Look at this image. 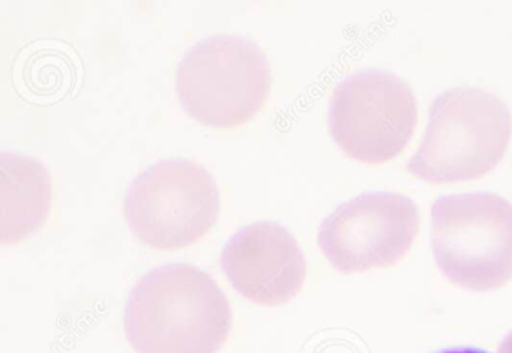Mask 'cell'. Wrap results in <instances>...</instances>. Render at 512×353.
Wrapping results in <instances>:
<instances>
[{"mask_svg":"<svg viewBox=\"0 0 512 353\" xmlns=\"http://www.w3.org/2000/svg\"><path fill=\"white\" fill-rule=\"evenodd\" d=\"M232 328L226 293L190 263L146 272L125 305V334L137 353H215Z\"/></svg>","mask_w":512,"mask_h":353,"instance_id":"obj_1","label":"cell"},{"mask_svg":"<svg viewBox=\"0 0 512 353\" xmlns=\"http://www.w3.org/2000/svg\"><path fill=\"white\" fill-rule=\"evenodd\" d=\"M511 133V110L499 95L475 86L448 89L431 103L407 170L428 184L481 178L502 160Z\"/></svg>","mask_w":512,"mask_h":353,"instance_id":"obj_2","label":"cell"},{"mask_svg":"<svg viewBox=\"0 0 512 353\" xmlns=\"http://www.w3.org/2000/svg\"><path fill=\"white\" fill-rule=\"evenodd\" d=\"M272 71L262 47L238 35H212L187 50L176 70V94L200 124L233 128L250 122L271 95Z\"/></svg>","mask_w":512,"mask_h":353,"instance_id":"obj_3","label":"cell"},{"mask_svg":"<svg viewBox=\"0 0 512 353\" xmlns=\"http://www.w3.org/2000/svg\"><path fill=\"white\" fill-rule=\"evenodd\" d=\"M431 248L461 289L490 292L512 280V203L496 193L439 197L431 206Z\"/></svg>","mask_w":512,"mask_h":353,"instance_id":"obj_4","label":"cell"},{"mask_svg":"<svg viewBox=\"0 0 512 353\" xmlns=\"http://www.w3.org/2000/svg\"><path fill=\"white\" fill-rule=\"evenodd\" d=\"M221 194L214 176L191 160L158 161L128 185L124 212L134 235L157 250L199 241L217 223Z\"/></svg>","mask_w":512,"mask_h":353,"instance_id":"obj_5","label":"cell"},{"mask_svg":"<svg viewBox=\"0 0 512 353\" xmlns=\"http://www.w3.org/2000/svg\"><path fill=\"white\" fill-rule=\"evenodd\" d=\"M418 118V98L406 80L391 71L365 68L335 86L328 128L350 158L377 166L404 151Z\"/></svg>","mask_w":512,"mask_h":353,"instance_id":"obj_6","label":"cell"},{"mask_svg":"<svg viewBox=\"0 0 512 353\" xmlns=\"http://www.w3.org/2000/svg\"><path fill=\"white\" fill-rule=\"evenodd\" d=\"M421 229L419 208L397 191H368L338 205L319 227L320 250L343 274L391 268Z\"/></svg>","mask_w":512,"mask_h":353,"instance_id":"obj_7","label":"cell"},{"mask_svg":"<svg viewBox=\"0 0 512 353\" xmlns=\"http://www.w3.org/2000/svg\"><path fill=\"white\" fill-rule=\"evenodd\" d=\"M221 268L244 298L265 307L292 301L307 278L304 251L292 232L275 221L238 230L221 251Z\"/></svg>","mask_w":512,"mask_h":353,"instance_id":"obj_8","label":"cell"},{"mask_svg":"<svg viewBox=\"0 0 512 353\" xmlns=\"http://www.w3.org/2000/svg\"><path fill=\"white\" fill-rule=\"evenodd\" d=\"M53 182L37 158L16 152L0 154V241L19 244L49 218Z\"/></svg>","mask_w":512,"mask_h":353,"instance_id":"obj_9","label":"cell"},{"mask_svg":"<svg viewBox=\"0 0 512 353\" xmlns=\"http://www.w3.org/2000/svg\"><path fill=\"white\" fill-rule=\"evenodd\" d=\"M499 353H512V331L503 338L502 344L499 346Z\"/></svg>","mask_w":512,"mask_h":353,"instance_id":"obj_10","label":"cell"},{"mask_svg":"<svg viewBox=\"0 0 512 353\" xmlns=\"http://www.w3.org/2000/svg\"><path fill=\"white\" fill-rule=\"evenodd\" d=\"M442 353H488V352H484V350L469 349V347H463V349L445 350V352H442Z\"/></svg>","mask_w":512,"mask_h":353,"instance_id":"obj_11","label":"cell"}]
</instances>
